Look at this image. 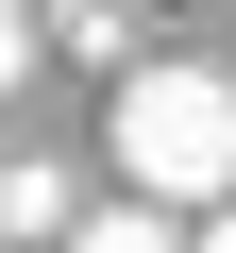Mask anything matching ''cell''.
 Masks as SVG:
<instances>
[{
  "label": "cell",
  "mask_w": 236,
  "mask_h": 253,
  "mask_svg": "<svg viewBox=\"0 0 236 253\" xmlns=\"http://www.w3.org/2000/svg\"><path fill=\"white\" fill-rule=\"evenodd\" d=\"M0 236H68V169H0Z\"/></svg>",
  "instance_id": "7a4b0ae2"
},
{
  "label": "cell",
  "mask_w": 236,
  "mask_h": 253,
  "mask_svg": "<svg viewBox=\"0 0 236 253\" xmlns=\"http://www.w3.org/2000/svg\"><path fill=\"white\" fill-rule=\"evenodd\" d=\"M68 253H202V236H169V219H152V203H118V219H84V236H68Z\"/></svg>",
  "instance_id": "3957f363"
},
{
  "label": "cell",
  "mask_w": 236,
  "mask_h": 253,
  "mask_svg": "<svg viewBox=\"0 0 236 253\" xmlns=\"http://www.w3.org/2000/svg\"><path fill=\"white\" fill-rule=\"evenodd\" d=\"M101 135H118V169H135L152 219H169V203H219V186H236V84H219V68H135Z\"/></svg>",
  "instance_id": "6da1fadb"
},
{
  "label": "cell",
  "mask_w": 236,
  "mask_h": 253,
  "mask_svg": "<svg viewBox=\"0 0 236 253\" xmlns=\"http://www.w3.org/2000/svg\"><path fill=\"white\" fill-rule=\"evenodd\" d=\"M17 68H34V17H0V84H17Z\"/></svg>",
  "instance_id": "277c9868"
},
{
  "label": "cell",
  "mask_w": 236,
  "mask_h": 253,
  "mask_svg": "<svg viewBox=\"0 0 236 253\" xmlns=\"http://www.w3.org/2000/svg\"><path fill=\"white\" fill-rule=\"evenodd\" d=\"M202 253H236V219H219V236H202Z\"/></svg>",
  "instance_id": "5b68a950"
}]
</instances>
